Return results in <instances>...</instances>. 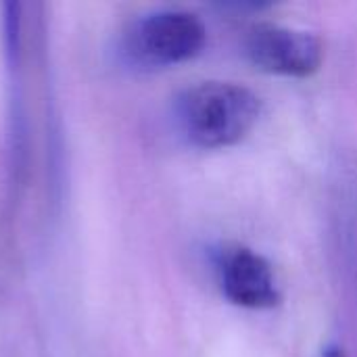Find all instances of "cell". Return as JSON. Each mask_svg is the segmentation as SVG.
Masks as SVG:
<instances>
[{
	"mask_svg": "<svg viewBox=\"0 0 357 357\" xmlns=\"http://www.w3.org/2000/svg\"><path fill=\"white\" fill-rule=\"evenodd\" d=\"M261 98L234 82H201L180 92L174 105L182 136L199 149L234 146L261 117Z\"/></svg>",
	"mask_w": 357,
	"mask_h": 357,
	"instance_id": "1",
	"label": "cell"
},
{
	"mask_svg": "<svg viewBox=\"0 0 357 357\" xmlns=\"http://www.w3.org/2000/svg\"><path fill=\"white\" fill-rule=\"evenodd\" d=\"M207 42L203 21L178 8L149 13L126 27L119 40L121 59L138 69H163L199 56Z\"/></svg>",
	"mask_w": 357,
	"mask_h": 357,
	"instance_id": "2",
	"label": "cell"
},
{
	"mask_svg": "<svg viewBox=\"0 0 357 357\" xmlns=\"http://www.w3.org/2000/svg\"><path fill=\"white\" fill-rule=\"evenodd\" d=\"M243 52L257 69L297 79L318 73L324 61V44L316 33L276 23L253 25L245 33Z\"/></svg>",
	"mask_w": 357,
	"mask_h": 357,
	"instance_id": "3",
	"label": "cell"
},
{
	"mask_svg": "<svg viewBox=\"0 0 357 357\" xmlns=\"http://www.w3.org/2000/svg\"><path fill=\"white\" fill-rule=\"evenodd\" d=\"M218 274L224 297L245 310H272L280 303V291L270 261L249 249L230 247L218 257Z\"/></svg>",
	"mask_w": 357,
	"mask_h": 357,
	"instance_id": "4",
	"label": "cell"
},
{
	"mask_svg": "<svg viewBox=\"0 0 357 357\" xmlns=\"http://www.w3.org/2000/svg\"><path fill=\"white\" fill-rule=\"evenodd\" d=\"M322 357H347V356H345L343 347H339V345H328V347L322 351Z\"/></svg>",
	"mask_w": 357,
	"mask_h": 357,
	"instance_id": "5",
	"label": "cell"
}]
</instances>
